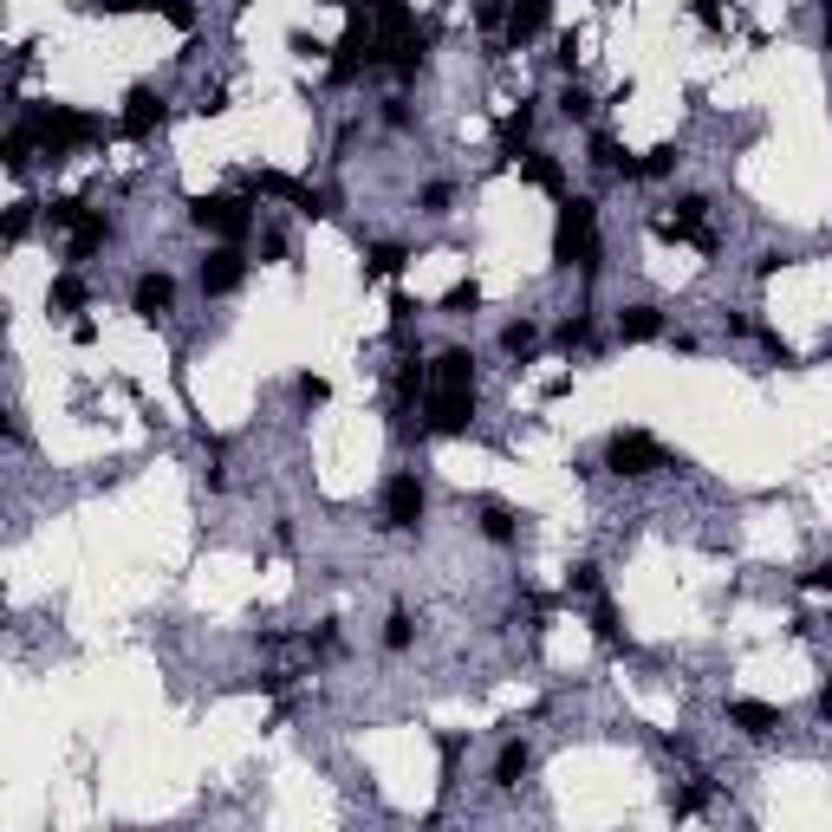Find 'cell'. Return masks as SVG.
<instances>
[{"mask_svg": "<svg viewBox=\"0 0 832 832\" xmlns=\"http://www.w3.org/2000/svg\"><path fill=\"white\" fill-rule=\"evenodd\" d=\"M554 261L599 274V202L592 196H566L559 202V228H554Z\"/></svg>", "mask_w": 832, "mask_h": 832, "instance_id": "1", "label": "cell"}, {"mask_svg": "<svg viewBox=\"0 0 832 832\" xmlns=\"http://www.w3.org/2000/svg\"><path fill=\"white\" fill-rule=\"evenodd\" d=\"M384 66V33H377V13L371 0H346V40L332 46V85H351L358 72Z\"/></svg>", "mask_w": 832, "mask_h": 832, "instance_id": "2", "label": "cell"}, {"mask_svg": "<svg viewBox=\"0 0 832 832\" xmlns=\"http://www.w3.org/2000/svg\"><path fill=\"white\" fill-rule=\"evenodd\" d=\"M26 124L40 131V150H46L53 163H66L72 150H85V143L105 138V124H98V118H85V111H72V105H33V111H26Z\"/></svg>", "mask_w": 832, "mask_h": 832, "instance_id": "3", "label": "cell"}, {"mask_svg": "<svg viewBox=\"0 0 832 832\" xmlns=\"http://www.w3.org/2000/svg\"><path fill=\"white\" fill-rule=\"evenodd\" d=\"M605 462H612V475H657V469H670V456H664V442L650 436V429H618L612 442H605Z\"/></svg>", "mask_w": 832, "mask_h": 832, "instance_id": "4", "label": "cell"}, {"mask_svg": "<svg viewBox=\"0 0 832 832\" xmlns=\"http://www.w3.org/2000/svg\"><path fill=\"white\" fill-rule=\"evenodd\" d=\"M657 234L664 241H690L702 254H715V228H709V202L690 196V202H677V215H657Z\"/></svg>", "mask_w": 832, "mask_h": 832, "instance_id": "5", "label": "cell"}, {"mask_svg": "<svg viewBox=\"0 0 832 832\" xmlns=\"http://www.w3.org/2000/svg\"><path fill=\"white\" fill-rule=\"evenodd\" d=\"M189 215H196V228H202V234H221V241H241V234L254 228V215H248L241 196H202Z\"/></svg>", "mask_w": 832, "mask_h": 832, "instance_id": "6", "label": "cell"}, {"mask_svg": "<svg viewBox=\"0 0 832 832\" xmlns=\"http://www.w3.org/2000/svg\"><path fill=\"white\" fill-rule=\"evenodd\" d=\"M241 189H248V196H280V202H293L299 215H326V196H319V189H306V183H293V176H280V169H248Z\"/></svg>", "mask_w": 832, "mask_h": 832, "instance_id": "7", "label": "cell"}, {"mask_svg": "<svg viewBox=\"0 0 832 832\" xmlns=\"http://www.w3.org/2000/svg\"><path fill=\"white\" fill-rule=\"evenodd\" d=\"M423 507H429V494H423L416 475H391L384 482V527L391 534H410L416 521H423Z\"/></svg>", "mask_w": 832, "mask_h": 832, "instance_id": "8", "label": "cell"}, {"mask_svg": "<svg viewBox=\"0 0 832 832\" xmlns=\"http://www.w3.org/2000/svg\"><path fill=\"white\" fill-rule=\"evenodd\" d=\"M118 131L138 138V143L163 131V98H156L150 85H131V91H124V118H118Z\"/></svg>", "mask_w": 832, "mask_h": 832, "instance_id": "9", "label": "cell"}, {"mask_svg": "<svg viewBox=\"0 0 832 832\" xmlns=\"http://www.w3.org/2000/svg\"><path fill=\"white\" fill-rule=\"evenodd\" d=\"M475 416V391H429V436H462Z\"/></svg>", "mask_w": 832, "mask_h": 832, "instance_id": "10", "label": "cell"}, {"mask_svg": "<svg viewBox=\"0 0 832 832\" xmlns=\"http://www.w3.org/2000/svg\"><path fill=\"white\" fill-rule=\"evenodd\" d=\"M241 280H248V254H241L234 241L208 248V261H202V293H234Z\"/></svg>", "mask_w": 832, "mask_h": 832, "instance_id": "11", "label": "cell"}, {"mask_svg": "<svg viewBox=\"0 0 832 832\" xmlns=\"http://www.w3.org/2000/svg\"><path fill=\"white\" fill-rule=\"evenodd\" d=\"M429 391H475V358L462 346H449L429 364Z\"/></svg>", "mask_w": 832, "mask_h": 832, "instance_id": "12", "label": "cell"}, {"mask_svg": "<svg viewBox=\"0 0 832 832\" xmlns=\"http://www.w3.org/2000/svg\"><path fill=\"white\" fill-rule=\"evenodd\" d=\"M169 306H176V280L169 274H143L138 293H131V313H138V319H163Z\"/></svg>", "mask_w": 832, "mask_h": 832, "instance_id": "13", "label": "cell"}, {"mask_svg": "<svg viewBox=\"0 0 832 832\" xmlns=\"http://www.w3.org/2000/svg\"><path fill=\"white\" fill-rule=\"evenodd\" d=\"M514 163H521V176H527L534 189H547V196L566 202V169H559V156H547V150H521Z\"/></svg>", "mask_w": 832, "mask_h": 832, "instance_id": "14", "label": "cell"}, {"mask_svg": "<svg viewBox=\"0 0 832 832\" xmlns=\"http://www.w3.org/2000/svg\"><path fill=\"white\" fill-rule=\"evenodd\" d=\"M729 722H735L742 735H755V742H762V735L780 729V709H774V702H755V696H742V702H729Z\"/></svg>", "mask_w": 832, "mask_h": 832, "instance_id": "15", "label": "cell"}, {"mask_svg": "<svg viewBox=\"0 0 832 832\" xmlns=\"http://www.w3.org/2000/svg\"><path fill=\"white\" fill-rule=\"evenodd\" d=\"M105 241H111V221H105L98 208H85V215H78V228H72V241H66V254H72V261H91Z\"/></svg>", "mask_w": 832, "mask_h": 832, "instance_id": "16", "label": "cell"}, {"mask_svg": "<svg viewBox=\"0 0 832 832\" xmlns=\"http://www.w3.org/2000/svg\"><path fill=\"white\" fill-rule=\"evenodd\" d=\"M618 339L624 346H650V339H664V313H657V306H624L618 313Z\"/></svg>", "mask_w": 832, "mask_h": 832, "instance_id": "17", "label": "cell"}, {"mask_svg": "<svg viewBox=\"0 0 832 832\" xmlns=\"http://www.w3.org/2000/svg\"><path fill=\"white\" fill-rule=\"evenodd\" d=\"M482 534L494 547H507V540H521V514L507 507V501H482Z\"/></svg>", "mask_w": 832, "mask_h": 832, "instance_id": "18", "label": "cell"}, {"mask_svg": "<svg viewBox=\"0 0 832 832\" xmlns=\"http://www.w3.org/2000/svg\"><path fill=\"white\" fill-rule=\"evenodd\" d=\"M85 299H91V286H85L78 274H59L53 286H46V306H53V313H85Z\"/></svg>", "mask_w": 832, "mask_h": 832, "instance_id": "19", "label": "cell"}, {"mask_svg": "<svg viewBox=\"0 0 832 832\" xmlns=\"http://www.w3.org/2000/svg\"><path fill=\"white\" fill-rule=\"evenodd\" d=\"M534 767V755H527V742H507L501 755H494V787H521V774Z\"/></svg>", "mask_w": 832, "mask_h": 832, "instance_id": "20", "label": "cell"}, {"mask_svg": "<svg viewBox=\"0 0 832 832\" xmlns=\"http://www.w3.org/2000/svg\"><path fill=\"white\" fill-rule=\"evenodd\" d=\"M527 131H534V105L507 111V118H501V156H521V150H527Z\"/></svg>", "mask_w": 832, "mask_h": 832, "instance_id": "21", "label": "cell"}, {"mask_svg": "<svg viewBox=\"0 0 832 832\" xmlns=\"http://www.w3.org/2000/svg\"><path fill=\"white\" fill-rule=\"evenodd\" d=\"M423 391H429V371H423V358H397V404L410 410Z\"/></svg>", "mask_w": 832, "mask_h": 832, "instance_id": "22", "label": "cell"}, {"mask_svg": "<svg viewBox=\"0 0 832 832\" xmlns=\"http://www.w3.org/2000/svg\"><path fill=\"white\" fill-rule=\"evenodd\" d=\"M592 163H599V169H618V176H637V156L618 150V138H605V131L592 138Z\"/></svg>", "mask_w": 832, "mask_h": 832, "instance_id": "23", "label": "cell"}, {"mask_svg": "<svg viewBox=\"0 0 832 832\" xmlns=\"http://www.w3.org/2000/svg\"><path fill=\"white\" fill-rule=\"evenodd\" d=\"M33 150H40V131H33V124H13V131H7V169L20 176V169L33 163Z\"/></svg>", "mask_w": 832, "mask_h": 832, "instance_id": "24", "label": "cell"}, {"mask_svg": "<svg viewBox=\"0 0 832 832\" xmlns=\"http://www.w3.org/2000/svg\"><path fill=\"white\" fill-rule=\"evenodd\" d=\"M391 274H404V248L397 241H384V248L364 254V280H391Z\"/></svg>", "mask_w": 832, "mask_h": 832, "instance_id": "25", "label": "cell"}, {"mask_svg": "<svg viewBox=\"0 0 832 832\" xmlns=\"http://www.w3.org/2000/svg\"><path fill=\"white\" fill-rule=\"evenodd\" d=\"M677 163H683V150H677V143H657L650 156H637V176H670Z\"/></svg>", "mask_w": 832, "mask_h": 832, "instance_id": "26", "label": "cell"}, {"mask_svg": "<svg viewBox=\"0 0 832 832\" xmlns=\"http://www.w3.org/2000/svg\"><path fill=\"white\" fill-rule=\"evenodd\" d=\"M501 346L514 351V358H527V351L540 346V332H534V319H514V326H507V332H501Z\"/></svg>", "mask_w": 832, "mask_h": 832, "instance_id": "27", "label": "cell"}, {"mask_svg": "<svg viewBox=\"0 0 832 832\" xmlns=\"http://www.w3.org/2000/svg\"><path fill=\"white\" fill-rule=\"evenodd\" d=\"M559 111H566L572 124H585V118H592V91H585V85H566V91H559Z\"/></svg>", "mask_w": 832, "mask_h": 832, "instance_id": "28", "label": "cell"}, {"mask_svg": "<svg viewBox=\"0 0 832 832\" xmlns=\"http://www.w3.org/2000/svg\"><path fill=\"white\" fill-rule=\"evenodd\" d=\"M475 306H482V286L475 280H462V286L442 293V313H475Z\"/></svg>", "mask_w": 832, "mask_h": 832, "instance_id": "29", "label": "cell"}, {"mask_svg": "<svg viewBox=\"0 0 832 832\" xmlns=\"http://www.w3.org/2000/svg\"><path fill=\"white\" fill-rule=\"evenodd\" d=\"M150 7H156L176 33H189V26H196V0H150Z\"/></svg>", "mask_w": 832, "mask_h": 832, "instance_id": "30", "label": "cell"}, {"mask_svg": "<svg viewBox=\"0 0 832 832\" xmlns=\"http://www.w3.org/2000/svg\"><path fill=\"white\" fill-rule=\"evenodd\" d=\"M410 637H416L410 612H391V618H384V644H391V650H410Z\"/></svg>", "mask_w": 832, "mask_h": 832, "instance_id": "31", "label": "cell"}, {"mask_svg": "<svg viewBox=\"0 0 832 832\" xmlns=\"http://www.w3.org/2000/svg\"><path fill=\"white\" fill-rule=\"evenodd\" d=\"M592 346V319H566L559 326V351H585Z\"/></svg>", "mask_w": 832, "mask_h": 832, "instance_id": "32", "label": "cell"}, {"mask_svg": "<svg viewBox=\"0 0 832 832\" xmlns=\"http://www.w3.org/2000/svg\"><path fill=\"white\" fill-rule=\"evenodd\" d=\"M78 215H85V202H72V196H59V202H46V221H53V228H78Z\"/></svg>", "mask_w": 832, "mask_h": 832, "instance_id": "33", "label": "cell"}, {"mask_svg": "<svg viewBox=\"0 0 832 832\" xmlns=\"http://www.w3.org/2000/svg\"><path fill=\"white\" fill-rule=\"evenodd\" d=\"M592 631H599L605 644H618V612H612V599H599V605H592Z\"/></svg>", "mask_w": 832, "mask_h": 832, "instance_id": "34", "label": "cell"}, {"mask_svg": "<svg viewBox=\"0 0 832 832\" xmlns=\"http://www.w3.org/2000/svg\"><path fill=\"white\" fill-rule=\"evenodd\" d=\"M26 228H33V202H13V215H7V241L20 248V241H26Z\"/></svg>", "mask_w": 832, "mask_h": 832, "instance_id": "35", "label": "cell"}, {"mask_svg": "<svg viewBox=\"0 0 832 832\" xmlns=\"http://www.w3.org/2000/svg\"><path fill=\"white\" fill-rule=\"evenodd\" d=\"M326 397H332V384H326V377H313V371H306V377H299V404H326Z\"/></svg>", "mask_w": 832, "mask_h": 832, "instance_id": "36", "label": "cell"}, {"mask_svg": "<svg viewBox=\"0 0 832 832\" xmlns=\"http://www.w3.org/2000/svg\"><path fill=\"white\" fill-rule=\"evenodd\" d=\"M800 585H807V592H832V566H813V572H800Z\"/></svg>", "mask_w": 832, "mask_h": 832, "instance_id": "37", "label": "cell"}, {"mask_svg": "<svg viewBox=\"0 0 832 832\" xmlns=\"http://www.w3.org/2000/svg\"><path fill=\"white\" fill-rule=\"evenodd\" d=\"M572 592H599V566H572Z\"/></svg>", "mask_w": 832, "mask_h": 832, "instance_id": "38", "label": "cell"}, {"mask_svg": "<svg viewBox=\"0 0 832 832\" xmlns=\"http://www.w3.org/2000/svg\"><path fill=\"white\" fill-rule=\"evenodd\" d=\"M138 7H150V0H91V13H138Z\"/></svg>", "mask_w": 832, "mask_h": 832, "instance_id": "39", "label": "cell"}, {"mask_svg": "<svg viewBox=\"0 0 832 832\" xmlns=\"http://www.w3.org/2000/svg\"><path fill=\"white\" fill-rule=\"evenodd\" d=\"M384 124H397V131H404V124H410V105H404V98H391V105H384Z\"/></svg>", "mask_w": 832, "mask_h": 832, "instance_id": "40", "label": "cell"}, {"mask_svg": "<svg viewBox=\"0 0 832 832\" xmlns=\"http://www.w3.org/2000/svg\"><path fill=\"white\" fill-rule=\"evenodd\" d=\"M423 208H429V215H442V208H449V189H442V183H436V189H423Z\"/></svg>", "mask_w": 832, "mask_h": 832, "instance_id": "41", "label": "cell"}, {"mask_svg": "<svg viewBox=\"0 0 832 832\" xmlns=\"http://www.w3.org/2000/svg\"><path fill=\"white\" fill-rule=\"evenodd\" d=\"M820 715H826V722H832V683H826V690H820Z\"/></svg>", "mask_w": 832, "mask_h": 832, "instance_id": "42", "label": "cell"}, {"mask_svg": "<svg viewBox=\"0 0 832 832\" xmlns=\"http://www.w3.org/2000/svg\"><path fill=\"white\" fill-rule=\"evenodd\" d=\"M820 7H826V53H832V0H820Z\"/></svg>", "mask_w": 832, "mask_h": 832, "instance_id": "43", "label": "cell"}]
</instances>
